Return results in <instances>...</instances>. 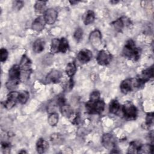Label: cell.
<instances>
[{"instance_id": "14", "label": "cell", "mask_w": 154, "mask_h": 154, "mask_svg": "<svg viewBox=\"0 0 154 154\" xmlns=\"http://www.w3.org/2000/svg\"><path fill=\"white\" fill-rule=\"evenodd\" d=\"M133 84L132 79H126L123 80L120 85L121 91L124 94H127L131 92L132 90Z\"/></svg>"}, {"instance_id": "34", "label": "cell", "mask_w": 154, "mask_h": 154, "mask_svg": "<svg viewBox=\"0 0 154 154\" xmlns=\"http://www.w3.org/2000/svg\"><path fill=\"white\" fill-rule=\"evenodd\" d=\"M73 85H74L73 80L72 78H70L68 81H67V82L64 85V91L67 92L70 91L73 87Z\"/></svg>"}, {"instance_id": "6", "label": "cell", "mask_w": 154, "mask_h": 154, "mask_svg": "<svg viewBox=\"0 0 154 154\" xmlns=\"http://www.w3.org/2000/svg\"><path fill=\"white\" fill-rule=\"evenodd\" d=\"M19 92L12 91L10 92L7 95V99L5 101H4V106L7 109H11L18 101V96Z\"/></svg>"}, {"instance_id": "17", "label": "cell", "mask_w": 154, "mask_h": 154, "mask_svg": "<svg viewBox=\"0 0 154 154\" xmlns=\"http://www.w3.org/2000/svg\"><path fill=\"white\" fill-rule=\"evenodd\" d=\"M49 147V144L43 138H39L36 143V150L38 153H43L45 152Z\"/></svg>"}, {"instance_id": "19", "label": "cell", "mask_w": 154, "mask_h": 154, "mask_svg": "<svg viewBox=\"0 0 154 154\" xmlns=\"http://www.w3.org/2000/svg\"><path fill=\"white\" fill-rule=\"evenodd\" d=\"M60 111L63 116L70 118L73 116V110L69 105L64 103L60 106Z\"/></svg>"}, {"instance_id": "32", "label": "cell", "mask_w": 154, "mask_h": 154, "mask_svg": "<svg viewBox=\"0 0 154 154\" xmlns=\"http://www.w3.org/2000/svg\"><path fill=\"white\" fill-rule=\"evenodd\" d=\"M154 120V116L153 112L148 113L146 117V122H145V126L146 128H149L150 126H153Z\"/></svg>"}, {"instance_id": "39", "label": "cell", "mask_w": 154, "mask_h": 154, "mask_svg": "<svg viewBox=\"0 0 154 154\" xmlns=\"http://www.w3.org/2000/svg\"><path fill=\"white\" fill-rule=\"evenodd\" d=\"M69 2H70V3L72 5H73V4H76V3L78 2V1H69Z\"/></svg>"}, {"instance_id": "36", "label": "cell", "mask_w": 154, "mask_h": 154, "mask_svg": "<svg viewBox=\"0 0 154 154\" xmlns=\"http://www.w3.org/2000/svg\"><path fill=\"white\" fill-rule=\"evenodd\" d=\"M1 149L2 152L4 153H9L10 152L11 145L10 143L7 142H2L1 143Z\"/></svg>"}, {"instance_id": "4", "label": "cell", "mask_w": 154, "mask_h": 154, "mask_svg": "<svg viewBox=\"0 0 154 154\" xmlns=\"http://www.w3.org/2000/svg\"><path fill=\"white\" fill-rule=\"evenodd\" d=\"M112 55L110 52L105 49L99 51L97 55L96 60L99 64L101 66H106L111 61Z\"/></svg>"}, {"instance_id": "22", "label": "cell", "mask_w": 154, "mask_h": 154, "mask_svg": "<svg viewBox=\"0 0 154 154\" xmlns=\"http://www.w3.org/2000/svg\"><path fill=\"white\" fill-rule=\"evenodd\" d=\"M120 108V105L119 102V101L116 99L112 100L109 105V112L113 114H116Z\"/></svg>"}, {"instance_id": "28", "label": "cell", "mask_w": 154, "mask_h": 154, "mask_svg": "<svg viewBox=\"0 0 154 154\" xmlns=\"http://www.w3.org/2000/svg\"><path fill=\"white\" fill-rule=\"evenodd\" d=\"M20 79H9V80L6 82L5 85L8 90H13L15 88L17 87V85L20 83Z\"/></svg>"}, {"instance_id": "20", "label": "cell", "mask_w": 154, "mask_h": 154, "mask_svg": "<svg viewBox=\"0 0 154 154\" xmlns=\"http://www.w3.org/2000/svg\"><path fill=\"white\" fill-rule=\"evenodd\" d=\"M51 141L55 145H61L64 141L63 136L60 133H54L51 135Z\"/></svg>"}, {"instance_id": "35", "label": "cell", "mask_w": 154, "mask_h": 154, "mask_svg": "<svg viewBox=\"0 0 154 154\" xmlns=\"http://www.w3.org/2000/svg\"><path fill=\"white\" fill-rule=\"evenodd\" d=\"M8 56V52L5 48H1L0 50V60L1 62H4L7 60Z\"/></svg>"}, {"instance_id": "11", "label": "cell", "mask_w": 154, "mask_h": 154, "mask_svg": "<svg viewBox=\"0 0 154 154\" xmlns=\"http://www.w3.org/2000/svg\"><path fill=\"white\" fill-rule=\"evenodd\" d=\"M92 52L90 50L84 49L78 52L77 58L80 63L84 64L89 62L92 58Z\"/></svg>"}, {"instance_id": "13", "label": "cell", "mask_w": 154, "mask_h": 154, "mask_svg": "<svg viewBox=\"0 0 154 154\" xmlns=\"http://www.w3.org/2000/svg\"><path fill=\"white\" fill-rule=\"evenodd\" d=\"M153 77V68L150 67L143 70L141 75L137 78L144 84V83Z\"/></svg>"}, {"instance_id": "41", "label": "cell", "mask_w": 154, "mask_h": 154, "mask_svg": "<svg viewBox=\"0 0 154 154\" xmlns=\"http://www.w3.org/2000/svg\"><path fill=\"white\" fill-rule=\"evenodd\" d=\"M19 153H26V152H25V150H22V151L19 152Z\"/></svg>"}, {"instance_id": "8", "label": "cell", "mask_w": 154, "mask_h": 154, "mask_svg": "<svg viewBox=\"0 0 154 154\" xmlns=\"http://www.w3.org/2000/svg\"><path fill=\"white\" fill-rule=\"evenodd\" d=\"M61 77L62 73L60 71L53 70L47 75L45 81L48 84H56L61 81Z\"/></svg>"}, {"instance_id": "26", "label": "cell", "mask_w": 154, "mask_h": 154, "mask_svg": "<svg viewBox=\"0 0 154 154\" xmlns=\"http://www.w3.org/2000/svg\"><path fill=\"white\" fill-rule=\"evenodd\" d=\"M153 150V144H141L138 153H152Z\"/></svg>"}, {"instance_id": "18", "label": "cell", "mask_w": 154, "mask_h": 154, "mask_svg": "<svg viewBox=\"0 0 154 154\" xmlns=\"http://www.w3.org/2000/svg\"><path fill=\"white\" fill-rule=\"evenodd\" d=\"M45 46V42L42 38L37 39L33 43L32 49L35 53H40L44 50Z\"/></svg>"}, {"instance_id": "9", "label": "cell", "mask_w": 154, "mask_h": 154, "mask_svg": "<svg viewBox=\"0 0 154 154\" xmlns=\"http://www.w3.org/2000/svg\"><path fill=\"white\" fill-rule=\"evenodd\" d=\"M130 25V20L129 19H127L125 17H122L119 19H117L116 20L111 23V25L114 29L117 32H121L123 28L125 26Z\"/></svg>"}, {"instance_id": "10", "label": "cell", "mask_w": 154, "mask_h": 154, "mask_svg": "<svg viewBox=\"0 0 154 154\" xmlns=\"http://www.w3.org/2000/svg\"><path fill=\"white\" fill-rule=\"evenodd\" d=\"M89 40L94 48H98L102 42V35L100 31L95 29L92 31L90 34Z\"/></svg>"}, {"instance_id": "3", "label": "cell", "mask_w": 154, "mask_h": 154, "mask_svg": "<svg viewBox=\"0 0 154 154\" xmlns=\"http://www.w3.org/2000/svg\"><path fill=\"white\" fill-rule=\"evenodd\" d=\"M123 112L127 120H135L137 116L138 110L136 106L131 102H127L123 106Z\"/></svg>"}, {"instance_id": "7", "label": "cell", "mask_w": 154, "mask_h": 154, "mask_svg": "<svg viewBox=\"0 0 154 154\" xmlns=\"http://www.w3.org/2000/svg\"><path fill=\"white\" fill-rule=\"evenodd\" d=\"M46 23L49 25H52L55 22L58 17V13L54 8H48L46 10L43 16Z\"/></svg>"}, {"instance_id": "16", "label": "cell", "mask_w": 154, "mask_h": 154, "mask_svg": "<svg viewBox=\"0 0 154 154\" xmlns=\"http://www.w3.org/2000/svg\"><path fill=\"white\" fill-rule=\"evenodd\" d=\"M20 71L21 69L19 65H14L9 70L8 75L10 79H20Z\"/></svg>"}, {"instance_id": "29", "label": "cell", "mask_w": 154, "mask_h": 154, "mask_svg": "<svg viewBox=\"0 0 154 154\" xmlns=\"http://www.w3.org/2000/svg\"><path fill=\"white\" fill-rule=\"evenodd\" d=\"M29 97V93L27 91H22L19 93L18 96V102L21 104L25 103Z\"/></svg>"}, {"instance_id": "38", "label": "cell", "mask_w": 154, "mask_h": 154, "mask_svg": "<svg viewBox=\"0 0 154 154\" xmlns=\"http://www.w3.org/2000/svg\"><path fill=\"white\" fill-rule=\"evenodd\" d=\"M24 2L22 1H14L13 2V7L16 10H20L23 6Z\"/></svg>"}, {"instance_id": "40", "label": "cell", "mask_w": 154, "mask_h": 154, "mask_svg": "<svg viewBox=\"0 0 154 154\" xmlns=\"http://www.w3.org/2000/svg\"><path fill=\"white\" fill-rule=\"evenodd\" d=\"M110 2L111 3H113V4H117V2H119V1H110Z\"/></svg>"}, {"instance_id": "21", "label": "cell", "mask_w": 154, "mask_h": 154, "mask_svg": "<svg viewBox=\"0 0 154 154\" xmlns=\"http://www.w3.org/2000/svg\"><path fill=\"white\" fill-rule=\"evenodd\" d=\"M141 145V143L137 140L132 141L129 144L128 153H138V151H139Z\"/></svg>"}, {"instance_id": "1", "label": "cell", "mask_w": 154, "mask_h": 154, "mask_svg": "<svg viewBox=\"0 0 154 154\" xmlns=\"http://www.w3.org/2000/svg\"><path fill=\"white\" fill-rule=\"evenodd\" d=\"M122 54L129 59L137 61L140 57L141 50L135 46L133 40L129 39L126 42L122 51Z\"/></svg>"}, {"instance_id": "33", "label": "cell", "mask_w": 154, "mask_h": 154, "mask_svg": "<svg viewBox=\"0 0 154 154\" xmlns=\"http://www.w3.org/2000/svg\"><path fill=\"white\" fill-rule=\"evenodd\" d=\"M82 36H83V30L82 29V28H77L73 34V37L78 42L82 39Z\"/></svg>"}, {"instance_id": "15", "label": "cell", "mask_w": 154, "mask_h": 154, "mask_svg": "<svg viewBox=\"0 0 154 154\" xmlns=\"http://www.w3.org/2000/svg\"><path fill=\"white\" fill-rule=\"evenodd\" d=\"M19 66L22 70H24L27 72H31V61L26 55H23L20 60Z\"/></svg>"}, {"instance_id": "27", "label": "cell", "mask_w": 154, "mask_h": 154, "mask_svg": "<svg viewBox=\"0 0 154 154\" xmlns=\"http://www.w3.org/2000/svg\"><path fill=\"white\" fill-rule=\"evenodd\" d=\"M76 72V66L73 62H70L67 64L66 67V74L69 77H72Z\"/></svg>"}, {"instance_id": "24", "label": "cell", "mask_w": 154, "mask_h": 154, "mask_svg": "<svg viewBox=\"0 0 154 154\" xmlns=\"http://www.w3.org/2000/svg\"><path fill=\"white\" fill-rule=\"evenodd\" d=\"M95 19V14L91 10H88L84 16V23L85 25H89L93 23Z\"/></svg>"}, {"instance_id": "31", "label": "cell", "mask_w": 154, "mask_h": 154, "mask_svg": "<svg viewBox=\"0 0 154 154\" xmlns=\"http://www.w3.org/2000/svg\"><path fill=\"white\" fill-rule=\"evenodd\" d=\"M60 39L55 38L52 40L51 45V52L52 54L58 52V46H59Z\"/></svg>"}, {"instance_id": "5", "label": "cell", "mask_w": 154, "mask_h": 154, "mask_svg": "<svg viewBox=\"0 0 154 154\" xmlns=\"http://www.w3.org/2000/svg\"><path fill=\"white\" fill-rule=\"evenodd\" d=\"M102 143L106 149L112 150L116 147V140L112 134L107 133L103 135L102 138Z\"/></svg>"}, {"instance_id": "37", "label": "cell", "mask_w": 154, "mask_h": 154, "mask_svg": "<svg viewBox=\"0 0 154 154\" xmlns=\"http://www.w3.org/2000/svg\"><path fill=\"white\" fill-rule=\"evenodd\" d=\"M100 93L97 90L93 91L90 95V100L92 102L97 101L100 99Z\"/></svg>"}, {"instance_id": "23", "label": "cell", "mask_w": 154, "mask_h": 154, "mask_svg": "<svg viewBox=\"0 0 154 154\" xmlns=\"http://www.w3.org/2000/svg\"><path fill=\"white\" fill-rule=\"evenodd\" d=\"M46 1H37L34 5V10L36 13L41 14L45 13L46 8Z\"/></svg>"}, {"instance_id": "2", "label": "cell", "mask_w": 154, "mask_h": 154, "mask_svg": "<svg viewBox=\"0 0 154 154\" xmlns=\"http://www.w3.org/2000/svg\"><path fill=\"white\" fill-rule=\"evenodd\" d=\"M87 112L90 114H100L105 108V102L103 100L92 102L89 100L85 104Z\"/></svg>"}, {"instance_id": "12", "label": "cell", "mask_w": 154, "mask_h": 154, "mask_svg": "<svg viewBox=\"0 0 154 154\" xmlns=\"http://www.w3.org/2000/svg\"><path fill=\"white\" fill-rule=\"evenodd\" d=\"M46 23L44 17L42 16H40L34 20V22L32 23L31 28L34 31L39 32L41 31L45 28Z\"/></svg>"}, {"instance_id": "25", "label": "cell", "mask_w": 154, "mask_h": 154, "mask_svg": "<svg viewBox=\"0 0 154 154\" xmlns=\"http://www.w3.org/2000/svg\"><path fill=\"white\" fill-rule=\"evenodd\" d=\"M69 48V43L67 40L66 38L62 37L61 39H60L59 46H58V52L65 53L68 50Z\"/></svg>"}, {"instance_id": "30", "label": "cell", "mask_w": 154, "mask_h": 154, "mask_svg": "<svg viewBox=\"0 0 154 154\" xmlns=\"http://www.w3.org/2000/svg\"><path fill=\"white\" fill-rule=\"evenodd\" d=\"M58 114H57L56 112H53L50 114V115L48 117V123L51 126H55L57 124L58 122Z\"/></svg>"}]
</instances>
